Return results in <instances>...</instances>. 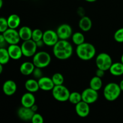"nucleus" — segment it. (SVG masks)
<instances>
[{"label": "nucleus", "instance_id": "23", "mask_svg": "<svg viewBox=\"0 0 123 123\" xmlns=\"http://www.w3.org/2000/svg\"><path fill=\"white\" fill-rule=\"evenodd\" d=\"M8 26L10 28L16 29L20 24V18L16 14H12L7 18Z\"/></svg>", "mask_w": 123, "mask_h": 123}, {"label": "nucleus", "instance_id": "29", "mask_svg": "<svg viewBox=\"0 0 123 123\" xmlns=\"http://www.w3.org/2000/svg\"><path fill=\"white\" fill-rule=\"evenodd\" d=\"M43 32L40 29H35L32 31V38L36 42H38L43 39Z\"/></svg>", "mask_w": 123, "mask_h": 123}, {"label": "nucleus", "instance_id": "27", "mask_svg": "<svg viewBox=\"0 0 123 123\" xmlns=\"http://www.w3.org/2000/svg\"><path fill=\"white\" fill-rule=\"evenodd\" d=\"M82 100V94L78 92H70V94L69 98H68V101L70 102L71 103L74 105H76L80 101Z\"/></svg>", "mask_w": 123, "mask_h": 123}, {"label": "nucleus", "instance_id": "4", "mask_svg": "<svg viewBox=\"0 0 123 123\" xmlns=\"http://www.w3.org/2000/svg\"><path fill=\"white\" fill-rule=\"evenodd\" d=\"M51 61V56L45 51L36 53L33 56L32 62L36 67L43 68L48 67Z\"/></svg>", "mask_w": 123, "mask_h": 123}, {"label": "nucleus", "instance_id": "21", "mask_svg": "<svg viewBox=\"0 0 123 123\" xmlns=\"http://www.w3.org/2000/svg\"><path fill=\"white\" fill-rule=\"evenodd\" d=\"M19 36L20 39L23 41H26L32 38V31L29 26H24L19 29Z\"/></svg>", "mask_w": 123, "mask_h": 123}, {"label": "nucleus", "instance_id": "17", "mask_svg": "<svg viewBox=\"0 0 123 123\" xmlns=\"http://www.w3.org/2000/svg\"><path fill=\"white\" fill-rule=\"evenodd\" d=\"M20 102L23 106L31 108L36 103V98L32 92H28L22 95Z\"/></svg>", "mask_w": 123, "mask_h": 123}, {"label": "nucleus", "instance_id": "12", "mask_svg": "<svg viewBox=\"0 0 123 123\" xmlns=\"http://www.w3.org/2000/svg\"><path fill=\"white\" fill-rule=\"evenodd\" d=\"M75 111L77 115L81 118L86 117L90 112V104L82 100L75 105Z\"/></svg>", "mask_w": 123, "mask_h": 123}, {"label": "nucleus", "instance_id": "28", "mask_svg": "<svg viewBox=\"0 0 123 123\" xmlns=\"http://www.w3.org/2000/svg\"><path fill=\"white\" fill-rule=\"evenodd\" d=\"M52 79L55 84V85H62L64 81V78L63 75L60 73H56L53 74L52 77Z\"/></svg>", "mask_w": 123, "mask_h": 123}, {"label": "nucleus", "instance_id": "16", "mask_svg": "<svg viewBox=\"0 0 123 123\" xmlns=\"http://www.w3.org/2000/svg\"><path fill=\"white\" fill-rule=\"evenodd\" d=\"M17 90V85L12 80H7L2 85V91L6 96H11L15 94Z\"/></svg>", "mask_w": 123, "mask_h": 123}, {"label": "nucleus", "instance_id": "41", "mask_svg": "<svg viewBox=\"0 0 123 123\" xmlns=\"http://www.w3.org/2000/svg\"><path fill=\"white\" fill-rule=\"evenodd\" d=\"M23 1H25V0H23Z\"/></svg>", "mask_w": 123, "mask_h": 123}, {"label": "nucleus", "instance_id": "32", "mask_svg": "<svg viewBox=\"0 0 123 123\" xmlns=\"http://www.w3.org/2000/svg\"><path fill=\"white\" fill-rule=\"evenodd\" d=\"M31 122L32 123H43L44 119L43 117L38 113H35L31 119Z\"/></svg>", "mask_w": 123, "mask_h": 123}, {"label": "nucleus", "instance_id": "40", "mask_svg": "<svg viewBox=\"0 0 123 123\" xmlns=\"http://www.w3.org/2000/svg\"><path fill=\"white\" fill-rule=\"evenodd\" d=\"M121 62L123 64V54L122 56H121Z\"/></svg>", "mask_w": 123, "mask_h": 123}, {"label": "nucleus", "instance_id": "34", "mask_svg": "<svg viewBox=\"0 0 123 123\" xmlns=\"http://www.w3.org/2000/svg\"><path fill=\"white\" fill-rule=\"evenodd\" d=\"M105 71L103 70L102 69H100V68H97V70L96 72V76L101 78H103L105 75Z\"/></svg>", "mask_w": 123, "mask_h": 123}, {"label": "nucleus", "instance_id": "6", "mask_svg": "<svg viewBox=\"0 0 123 123\" xmlns=\"http://www.w3.org/2000/svg\"><path fill=\"white\" fill-rule=\"evenodd\" d=\"M96 64L97 68L104 71L109 70L112 64V60L109 54L106 53H100L96 57Z\"/></svg>", "mask_w": 123, "mask_h": 123}, {"label": "nucleus", "instance_id": "26", "mask_svg": "<svg viewBox=\"0 0 123 123\" xmlns=\"http://www.w3.org/2000/svg\"><path fill=\"white\" fill-rule=\"evenodd\" d=\"M73 43L76 46L80 45L85 42V37L82 32H76L73 34L72 36Z\"/></svg>", "mask_w": 123, "mask_h": 123}, {"label": "nucleus", "instance_id": "15", "mask_svg": "<svg viewBox=\"0 0 123 123\" xmlns=\"http://www.w3.org/2000/svg\"><path fill=\"white\" fill-rule=\"evenodd\" d=\"M7 50L9 53L10 58L12 60H19L21 58L23 55L21 46H19V45H18V44H10V46L7 48Z\"/></svg>", "mask_w": 123, "mask_h": 123}, {"label": "nucleus", "instance_id": "8", "mask_svg": "<svg viewBox=\"0 0 123 123\" xmlns=\"http://www.w3.org/2000/svg\"><path fill=\"white\" fill-rule=\"evenodd\" d=\"M2 34L6 40L7 44H16L20 42V37L19 36V31H17L16 29L8 28L6 31Z\"/></svg>", "mask_w": 123, "mask_h": 123}, {"label": "nucleus", "instance_id": "1", "mask_svg": "<svg viewBox=\"0 0 123 123\" xmlns=\"http://www.w3.org/2000/svg\"><path fill=\"white\" fill-rule=\"evenodd\" d=\"M53 53L57 59L67 60L73 54V47L67 40H59L53 46Z\"/></svg>", "mask_w": 123, "mask_h": 123}, {"label": "nucleus", "instance_id": "35", "mask_svg": "<svg viewBox=\"0 0 123 123\" xmlns=\"http://www.w3.org/2000/svg\"><path fill=\"white\" fill-rule=\"evenodd\" d=\"M31 108V109L34 112H36L37 111V109H38V106H37V105H36V104H34Z\"/></svg>", "mask_w": 123, "mask_h": 123}, {"label": "nucleus", "instance_id": "11", "mask_svg": "<svg viewBox=\"0 0 123 123\" xmlns=\"http://www.w3.org/2000/svg\"><path fill=\"white\" fill-rule=\"evenodd\" d=\"M72 27L68 24H64L60 25L56 30V33L60 40H67L72 36Z\"/></svg>", "mask_w": 123, "mask_h": 123}, {"label": "nucleus", "instance_id": "31", "mask_svg": "<svg viewBox=\"0 0 123 123\" xmlns=\"http://www.w3.org/2000/svg\"><path fill=\"white\" fill-rule=\"evenodd\" d=\"M8 28H9V26H8L7 19H6V18L1 17L0 18V32L1 33H2Z\"/></svg>", "mask_w": 123, "mask_h": 123}, {"label": "nucleus", "instance_id": "38", "mask_svg": "<svg viewBox=\"0 0 123 123\" xmlns=\"http://www.w3.org/2000/svg\"><path fill=\"white\" fill-rule=\"evenodd\" d=\"M85 1H87V2H95V1H96L97 0H85Z\"/></svg>", "mask_w": 123, "mask_h": 123}, {"label": "nucleus", "instance_id": "7", "mask_svg": "<svg viewBox=\"0 0 123 123\" xmlns=\"http://www.w3.org/2000/svg\"><path fill=\"white\" fill-rule=\"evenodd\" d=\"M21 46L23 55L25 57H31L36 54L37 49V43L32 39L24 41Z\"/></svg>", "mask_w": 123, "mask_h": 123}, {"label": "nucleus", "instance_id": "24", "mask_svg": "<svg viewBox=\"0 0 123 123\" xmlns=\"http://www.w3.org/2000/svg\"><path fill=\"white\" fill-rule=\"evenodd\" d=\"M103 82H102V78L95 76L90 80V87L96 91H99L102 87Z\"/></svg>", "mask_w": 123, "mask_h": 123}, {"label": "nucleus", "instance_id": "13", "mask_svg": "<svg viewBox=\"0 0 123 123\" xmlns=\"http://www.w3.org/2000/svg\"><path fill=\"white\" fill-rule=\"evenodd\" d=\"M36 112L31 109V108H27L22 106L18 110L17 114L20 120L23 121H31L34 114Z\"/></svg>", "mask_w": 123, "mask_h": 123}, {"label": "nucleus", "instance_id": "2", "mask_svg": "<svg viewBox=\"0 0 123 123\" xmlns=\"http://www.w3.org/2000/svg\"><path fill=\"white\" fill-rule=\"evenodd\" d=\"M76 52L77 56L80 60L88 61L94 57L96 55V50L95 47L92 44L84 42L82 44L77 46Z\"/></svg>", "mask_w": 123, "mask_h": 123}, {"label": "nucleus", "instance_id": "19", "mask_svg": "<svg viewBox=\"0 0 123 123\" xmlns=\"http://www.w3.org/2000/svg\"><path fill=\"white\" fill-rule=\"evenodd\" d=\"M92 20L88 16L82 17L79 22V28L84 32L90 31L92 28Z\"/></svg>", "mask_w": 123, "mask_h": 123}, {"label": "nucleus", "instance_id": "22", "mask_svg": "<svg viewBox=\"0 0 123 123\" xmlns=\"http://www.w3.org/2000/svg\"><path fill=\"white\" fill-rule=\"evenodd\" d=\"M109 70L113 76H120L123 74V64L121 62L113 63Z\"/></svg>", "mask_w": 123, "mask_h": 123}, {"label": "nucleus", "instance_id": "3", "mask_svg": "<svg viewBox=\"0 0 123 123\" xmlns=\"http://www.w3.org/2000/svg\"><path fill=\"white\" fill-rule=\"evenodd\" d=\"M121 91L119 84L111 82L107 84L103 90V96L106 100L114 102L120 97Z\"/></svg>", "mask_w": 123, "mask_h": 123}, {"label": "nucleus", "instance_id": "20", "mask_svg": "<svg viewBox=\"0 0 123 123\" xmlns=\"http://www.w3.org/2000/svg\"><path fill=\"white\" fill-rule=\"evenodd\" d=\"M25 87L28 92L32 93L37 92L40 90L38 80L34 79H28L25 83Z\"/></svg>", "mask_w": 123, "mask_h": 123}, {"label": "nucleus", "instance_id": "33", "mask_svg": "<svg viewBox=\"0 0 123 123\" xmlns=\"http://www.w3.org/2000/svg\"><path fill=\"white\" fill-rule=\"evenodd\" d=\"M33 74L34 77L36 79H39L40 78H41L42 76V74H43V73H42V70H41L40 68H38V67H36L34 70L33 72H32V74Z\"/></svg>", "mask_w": 123, "mask_h": 123}, {"label": "nucleus", "instance_id": "37", "mask_svg": "<svg viewBox=\"0 0 123 123\" xmlns=\"http://www.w3.org/2000/svg\"><path fill=\"white\" fill-rule=\"evenodd\" d=\"M2 66H3V64H0V74H1L2 72V70H3V67H2Z\"/></svg>", "mask_w": 123, "mask_h": 123}, {"label": "nucleus", "instance_id": "14", "mask_svg": "<svg viewBox=\"0 0 123 123\" xmlns=\"http://www.w3.org/2000/svg\"><path fill=\"white\" fill-rule=\"evenodd\" d=\"M38 85H39L40 90L44 91H52L55 86L52 78L48 77L43 76L39 79H38Z\"/></svg>", "mask_w": 123, "mask_h": 123}, {"label": "nucleus", "instance_id": "5", "mask_svg": "<svg viewBox=\"0 0 123 123\" xmlns=\"http://www.w3.org/2000/svg\"><path fill=\"white\" fill-rule=\"evenodd\" d=\"M53 97L56 100L60 102H64L68 100L70 92L66 86L63 85H55L52 90Z\"/></svg>", "mask_w": 123, "mask_h": 123}, {"label": "nucleus", "instance_id": "25", "mask_svg": "<svg viewBox=\"0 0 123 123\" xmlns=\"http://www.w3.org/2000/svg\"><path fill=\"white\" fill-rule=\"evenodd\" d=\"M10 59L7 49L5 48H0V64L5 65L8 63Z\"/></svg>", "mask_w": 123, "mask_h": 123}, {"label": "nucleus", "instance_id": "30", "mask_svg": "<svg viewBox=\"0 0 123 123\" xmlns=\"http://www.w3.org/2000/svg\"><path fill=\"white\" fill-rule=\"evenodd\" d=\"M114 39L118 43H123V28L118 29L114 34Z\"/></svg>", "mask_w": 123, "mask_h": 123}, {"label": "nucleus", "instance_id": "39", "mask_svg": "<svg viewBox=\"0 0 123 123\" xmlns=\"http://www.w3.org/2000/svg\"><path fill=\"white\" fill-rule=\"evenodd\" d=\"M2 4H3V1H2V0H0V8H2Z\"/></svg>", "mask_w": 123, "mask_h": 123}, {"label": "nucleus", "instance_id": "9", "mask_svg": "<svg viewBox=\"0 0 123 123\" xmlns=\"http://www.w3.org/2000/svg\"><path fill=\"white\" fill-rule=\"evenodd\" d=\"M59 37L56 31L48 30L43 32V41L44 44L48 46H54L59 41Z\"/></svg>", "mask_w": 123, "mask_h": 123}, {"label": "nucleus", "instance_id": "10", "mask_svg": "<svg viewBox=\"0 0 123 123\" xmlns=\"http://www.w3.org/2000/svg\"><path fill=\"white\" fill-rule=\"evenodd\" d=\"M82 100L88 104H92L96 102L98 98V92L91 88H86L82 92Z\"/></svg>", "mask_w": 123, "mask_h": 123}, {"label": "nucleus", "instance_id": "18", "mask_svg": "<svg viewBox=\"0 0 123 123\" xmlns=\"http://www.w3.org/2000/svg\"><path fill=\"white\" fill-rule=\"evenodd\" d=\"M36 68V66H34L33 62H24L20 65V72L24 76H28L30 74H32L34 70Z\"/></svg>", "mask_w": 123, "mask_h": 123}, {"label": "nucleus", "instance_id": "36", "mask_svg": "<svg viewBox=\"0 0 123 123\" xmlns=\"http://www.w3.org/2000/svg\"><path fill=\"white\" fill-rule=\"evenodd\" d=\"M119 85H120V88H121V91H123V79L122 80H121V82H120V84H119Z\"/></svg>", "mask_w": 123, "mask_h": 123}]
</instances>
